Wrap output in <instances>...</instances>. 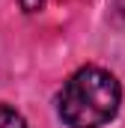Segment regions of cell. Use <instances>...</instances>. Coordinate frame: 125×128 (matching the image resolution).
I'll list each match as a JSON object with an SVG mask.
<instances>
[{"label":"cell","instance_id":"6da1fadb","mask_svg":"<svg viewBox=\"0 0 125 128\" xmlns=\"http://www.w3.org/2000/svg\"><path fill=\"white\" fill-rule=\"evenodd\" d=\"M119 101V80L98 66H84L66 80L60 92V119L68 128H98L116 116Z\"/></svg>","mask_w":125,"mask_h":128},{"label":"cell","instance_id":"7a4b0ae2","mask_svg":"<svg viewBox=\"0 0 125 128\" xmlns=\"http://www.w3.org/2000/svg\"><path fill=\"white\" fill-rule=\"evenodd\" d=\"M0 128H30V125L24 122V116H21V113H15L12 107L0 104Z\"/></svg>","mask_w":125,"mask_h":128},{"label":"cell","instance_id":"3957f363","mask_svg":"<svg viewBox=\"0 0 125 128\" xmlns=\"http://www.w3.org/2000/svg\"><path fill=\"white\" fill-rule=\"evenodd\" d=\"M21 3H24V9H27V12H36V9L42 6V0H21Z\"/></svg>","mask_w":125,"mask_h":128}]
</instances>
